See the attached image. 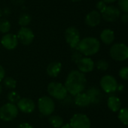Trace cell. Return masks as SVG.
Listing matches in <instances>:
<instances>
[{"instance_id":"1","label":"cell","mask_w":128,"mask_h":128,"mask_svg":"<svg viewBox=\"0 0 128 128\" xmlns=\"http://www.w3.org/2000/svg\"><path fill=\"white\" fill-rule=\"evenodd\" d=\"M86 82V77L83 73L79 70H72L68 74L64 86L68 93L75 96L84 90Z\"/></svg>"},{"instance_id":"2","label":"cell","mask_w":128,"mask_h":128,"mask_svg":"<svg viewBox=\"0 0 128 128\" xmlns=\"http://www.w3.org/2000/svg\"><path fill=\"white\" fill-rule=\"evenodd\" d=\"M100 49V43L98 39L93 37H87L80 40L77 50L86 56H90L97 53Z\"/></svg>"},{"instance_id":"3","label":"cell","mask_w":128,"mask_h":128,"mask_svg":"<svg viewBox=\"0 0 128 128\" xmlns=\"http://www.w3.org/2000/svg\"><path fill=\"white\" fill-rule=\"evenodd\" d=\"M47 89L49 95L57 100H63L68 94V92L65 86L60 82H52L48 84Z\"/></svg>"},{"instance_id":"4","label":"cell","mask_w":128,"mask_h":128,"mask_svg":"<svg viewBox=\"0 0 128 128\" xmlns=\"http://www.w3.org/2000/svg\"><path fill=\"white\" fill-rule=\"evenodd\" d=\"M109 53L112 59L122 62L128 58V46L124 44H115L109 50Z\"/></svg>"},{"instance_id":"5","label":"cell","mask_w":128,"mask_h":128,"mask_svg":"<svg viewBox=\"0 0 128 128\" xmlns=\"http://www.w3.org/2000/svg\"><path fill=\"white\" fill-rule=\"evenodd\" d=\"M18 112V108L15 104H5L0 108V119L4 122H11L17 116Z\"/></svg>"},{"instance_id":"6","label":"cell","mask_w":128,"mask_h":128,"mask_svg":"<svg viewBox=\"0 0 128 128\" xmlns=\"http://www.w3.org/2000/svg\"><path fill=\"white\" fill-rule=\"evenodd\" d=\"M38 109L44 116H51L54 110L55 104L52 98L48 96H43L38 100Z\"/></svg>"},{"instance_id":"7","label":"cell","mask_w":128,"mask_h":128,"mask_svg":"<svg viewBox=\"0 0 128 128\" xmlns=\"http://www.w3.org/2000/svg\"><path fill=\"white\" fill-rule=\"evenodd\" d=\"M65 38L66 43L70 46L72 49L77 50L78 44L80 42V33L79 31L73 26L69 27L65 31Z\"/></svg>"},{"instance_id":"8","label":"cell","mask_w":128,"mask_h":128,"mask_svg":"<svg viewBox=\"0 0 128 128\" xmlns=\"http://www.w3.org/2000/svg\"><path fill=\"white\" fill-rule=\"evenodd\" d=\"M69 125L72 128H91V123L86 115L77 113L71 118Z\"/></svg>"},{"instance_id":"9","label":"cell","mask_w":128,"mask_h":128,"mask_svg":"<svg viewBox=\"0 0 128 128\" xmlns=\"http://www.w3.org/2000/svg\"><path fill=\"white\" fill-rule=\"evenodd\" d=\"M118 82L116 79L111 75H106L102 77L100 80V86L102 89L106 93L115 92L118 88Z\"/></svg>"},{"instance_id":"10","label":"cell","mask_w":128,"mask_h":128,"mask_svg":"<svg viewBox=\"0 0 128 128\" xmlns=\"http://www.w3.org/2000/svg\"><path fill=\"white\" fill-rule=\"evenodd\" d=\"M121 16V10L118 8L110 5L106 6L105 10L101 13V16L107 22H115Z\"/></svg>"},{"instance_id":"11","label":"cell","mask_w":128,"mask_h":128,"mask_svg":"<svg viewBox=\"0 0 128 128\" xmlns=\"http://www.w3.org/2000/svg\"><path fill=\"white\" fill-rule=\"evenodd\" d=\"M17 36L18 40H20V42L23 45L31 44L35 38L33 32L27 27H22L18 31Z\"/></svg>"},{"instance_id":"12","label":"cell","mask_w":128,"mask_h":128,"mask_svg":"<svg viewBox=\"0 0 128 128\" xmlns=\"http://www.w3.org/2000/svg\"><path fill=\"white\" fill-rule=\"evenodd\" d=\"M18 38L17 36L14 34H9L7 33L1 39V44L7 50H11L15 49L18 45Z\"/></svg>"},{"instance_id":"13","label":"cell","mask_w":128,"mask_h":128,"mask_svg":"<svg viewBox=\"0 0 128 128\" xmlns=\"http://www.w3.org/2000/svg\"><path fill=\"white\" fill-rule=\"evenodd\" d=\"M17 106L18 110L23 113H31L35 110V104L32 100L27 98H23L19 100L17 103Z\"/></svg>"},{"instance_id":"14","label":"cell","mask_w":128,"mask_h":128,"mask_svg":"<svg viewBox=\"0 0 128 128\" xmlns=\"http://www.w3.org/2000/svg\"><path fill=\"white\" fill-rule=\"evenodd\" d=\"M78 70L81 73H89L91 72L94 68V61L88 57H82L77 63Z\"/></svg>"},{"instance_id":"15","label":"cell","mask_w":128,"mask_h":128,"mask_svg":"<svg viewBox=\"0 0 128 128\" xmlns=\"http://www.w3.org/2000/svg\"><path fill=\"white\" fill-rule=\"evenodd\" d=\"M101 17V14L99 11L92 10L87 14L85 17V23L91 27H95L100 23Z\"/></svg>"},{"instance_id":"16","label":"cell","mask_w":128,"mask_h":128,"mask_svg":"<svg viewBox=\"0 0 128 128\" xmlns=\"http://www.w3.org/2000/svg\"><path fill=\"white\" fill-rule=\"evenodd\" d=\"M74 102L79 107H87L91 104V100L87 93H80L75 96Z\"/></svg>"},{"instance_id":"17","label":"cell","mask_w":128,"mask_h":128,"mask_svg":"<svg viewBox=\"0 0 128 128\" xmlns=\"http://www.w3.org/2000/svg\"><path fill=\"white\" fill-rule=\"evenodd\" d=\"M61 69H62L61 63L59 62H54L48 65L46 71L48 76L51 77H57L60 74Z\"/></svg>"},{"instance_id":"18","label":"cell","mask_w":128,"mask_h":128,"mask_svg":"<svg viewBox=\"0 0 128 128\" xmlns=\"http://www.w3.org/2000/svg\"><path fill=\"white\" fill-rule=\"evenodd\" d=\"M100 39L105 44L109 45L112 44L115 40V33L109 28L104 29L100 34Z\"/></svg>"},{"instance_id":"19","label":"cell","mask_w":128,"mask_h":128,"mask_svg":"<svg viewBox=\"0 0 128 128\" xmlns=\"http://www.w3.org/2000/svg\"><path fill=\"white\" fill-rule=\"evenodd\" d=\"M107 106L112 112H118L121 110V103L120 99L116 96H111L108 98Z\"/></svg>"},{"instance_id":"20","label":"cell","mask_w":128,"mask_h":128,"mask_svg":"<svg viewBox=\"0 0 128 128\" xmlns=\"http://www.w3.org/2000/svg\"><path fill=\"white\" fill-rule=\"evenodd\" d=\"M88 95L89 96L91 100V103H94V104H98L100 100H101V97H102V94L100 93V91L95 88V87H93V88H91L88 92H87Z\"/></svg>"},{"instance_id":"21","label":"cell","mask_w":128,"mask_h":128,"mask_svg":"<svg viewBox=\"0 0 128 128\" xmlns=\"http://www.w3.org/2000/svg\"><path fill=\"white\" fill-rule=\"evenodd\" d=\"M48 121L49 123L55 128H60L63 125V119L59 116H51Z\"/></svg>"},{"instance_id":"22","label":"cell","mask_w":128,"mask_h":128,"mask_svg":"<svg viewBox=\"0 0 128 128\" xmlns=\"http://www.w3.org/2000/svg\"><path fill=\"white\" fill-rule=\"evenodd\" d=\"M118 119L122 124L128 126V108H123L119 110Z\"/></svg>"},{"instance_id":"23","label":"cell","mask_w":128,"mask_h":128,"mask_svg":"<svg viewBox=\"0 0 128 128\" xmlns=\"http://www.w3.org/2000/svg\"><path fill=\"white\" fill-rule=\"evenodd\" d=\"M31 20H32L31 16L29 14H23V15H21L20 16L19 20H18V23L22 27H26V26H28L30 23Z\"/></svg>"},{"instance_id":"24","label":"cell","mask_w":128,"mask_h":128,"mask_svg":"<svg viewBox=\"0 0 128 128\" xmlns=\"http://www.w3.org/2000/svg\"><path fill=\"white\" fill-rule=\"evenodd\" d=\"M3 84L7 88L14 89L16 88L17 81L12 77H6V78H4L3 80Z\"/></svg>"},{"instance_id":"25","label":"cell","mask_w":128,"mask_h":128,"mask_svg":"<svg viewBox=\"0 0 128 128\" xmlns=\"http://www.w3.org/2000/svg\"><path fill=\"white\" fill-rule=\"evenodd\" d=\"M7 98L8 100V101L11 103V104H17L19 100L20 99V94L17 92H14V91H12V92H10L8 95H7Z\"/></svg>"},{"instance_id":"26","label":"cell","mask_w":128,"mask_h":128,"mask_svg":"<svg viewBox=\"0 0 128 128\" xmlns=\"http://www.w3.org/2000/svg\"><path fill=\"white\" fill-rule=\"evenodd\" d=\"M11 29V23L7 20H2L0 21V32L7 34Z\"/></svg>"},{"instance_id":"27","label":"cell","mask_w":128,"mask_h":128,"mask_svg":"<svg viewBox=\"0 0 128 128\" xmlns=\"http://www.w3.org/2000/svg\"><path fill=\"white\" fill-rule=\"evenodd\" d=\"M96 66H97V68L98 70L105 71V70H108V68H109V63H108L106 61L101 59V60H99V61L97 62Z\"/></svg>"},{"instance_id":"28","label":"cell","mask_w":128,"mask_h":128,"mask_svg":"<svg viewBox=\"0 0 128 128\" xmlns=\"http://www.w3.org/2000/svg\"><path fill=\"white\" fill-rule=\"evenodd\" d=\"M118 4L120 10L128 14V0H118Z\"/></svg>"},{"instance_id":"29","label":"cell","mask_w":128,"mask_h":128,"mask_svg":"<svg viewBox=\"0 0 128 128\" xmlns=\"http://www.w3.org/2000/svg\"><path fill=\"white\" fill-rule=\"evenodd\" d=\"M119 76L122 80H128V67H124L119 70Z\"/></svg>"},{"instance_id":"30","label":"cell","mask_w":128,"mask_h":128,"mask_svg":"<svg viewBox=\"0 0 128 128\" xmlns=\"http://www.w3.org/2000/svg\"><path fill=\"white\" fill-rule=\"evenodd\" d=\"M96 7H97V10H99V12H100V13H102V12L105 10V8H106V4L103 0H100V1H99V2L97 3Z\"/></svg>"},{"instance_id":"31","label":"cell","mask_w":128,"mask_h":128,"mask_svg":"<svg viewBox=\"0 0 128 128\" xmlns=\"http://www.w3.org/2000/svg\"><path fill=\"white\" fill-rule=\"evenodd\" d=\"M82 58V54L79 52H74L73 53V55H72V60L75 62V63H77L81 58Z\"/></svg>"},{"instance_id":"32","label":"cell","mask_w":128,"mask_h":128,"mask_svg":"<svg viewBox=\"0 0 128 128\" xmlns=\"http://www.w3.org/2000/svg\"><path fill=\"white\" fill-rule=\"evenodd\" d=\"M5 76V70L4 68L2 65H0V82L4 80Z\"/></svg>"},{"instance_id":"33","label":"cell","mask_w":128,"mask_h":128,"mask_svg":"<svg viewBox=\"0 0 128 128\" xmlns=\"http://www.w3.org/2000/svg\"><path fill=\"white\" fill-rule=\"evenodd\" d=\"M121 21L124 23H127L128 22V14L127 13H124V14L121 15Z\"/></svg>"},{"instance_id":"34","label":"cell","mask_w":128,"mask_h":128,"mask_svg":"<svg viewBox=\"0 0 128 128\" xmlns=\"http://www.w3.org/2000/svg\"><path fill=\"white\" fill-rule=\"evenodd\" d=\"M18 128H34L31 124L28 123H22L19 125Z\"/></svg>"},{"instance_id":"35","label":"cell","mask_w":128,"mask_h":128,"mask_svg":"<svg viewBox=\"0 0 128 128\" xmlns=\"http://www.w3.org/2000/svg\"><path fill=\"white\" fill-rule=\"evenodd\" d=\"M106 4H110V3H113L115 2H116L117 0H103Z\"/></svg>"},{"instance_id":"36","label":"cell","mask_w":128,"mask_h":128,"mask_svg":"<svg viewBox=\"0 0 128 128\" xmlns=\"http://www.w3.org/2000/svg\"><path fill=\"white\" fill-rule=\"evenodd\" d=\"M123 89H124V86H123V85H118V88H117V90H118V91L121 92Z\"/></svg>"},{"instance_id":"37","label":"cell","mask_w":128,"mask_h":128,"mask_svg":"<svg viewBox=\"0 0 128 128\" xmlns=\"http://www.w3.org/2000/svg\"><path fill=\"white\" fill-rule=\"evenodd\" d=\"M71 128V126L69 125V124H66L63 125L61 128Z\"/></svg>"},{"instance_id":"38","label":"cell","mask_w":128,"mask_h":128,"mask_svg":"<svg viewBox=\"0 0 128 128\" xmlns=\"http://www.w3.org/2000/svg\"><path fill=\"white\" fill-rule=\"evenodd\" d=\"M70 1H72V2H80V1H81V0H70Z\"/></svg>"},{"instance_id":"39","label":"cell","mask_w":128,"mask_h":128,"mask_svg":"<svg viewBox=\"0 0 128 128\" xmlns=\"http://www.w3.org/2000/svg\"><path fill=\"white\" fill-rule=\"evenodd\" d=\"M2 86H1V85H0V94H1V93H2Z\"/></svg>"},{"instance_id":"40","label":"cell","mask_w":128,"mask_h":128,"mask_svg":"<svg viewBox=\"0 0 128 128\" xmlns=\"http://www.w3.org/2000/svg\"><path fill=\"white\" fill-rule=\"evenodd\" d=\"M1 16H2V12H1V10H0V17H1Z\"/></svg>"}]
</instances>
